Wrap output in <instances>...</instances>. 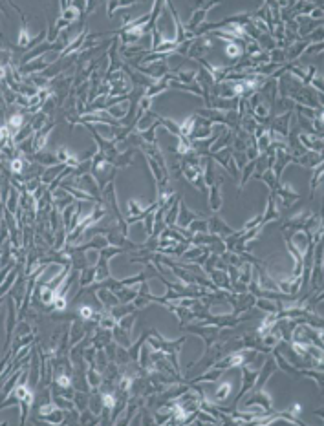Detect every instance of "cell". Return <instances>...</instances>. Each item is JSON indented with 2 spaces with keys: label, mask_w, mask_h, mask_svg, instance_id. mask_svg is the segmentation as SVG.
Returning <instances> with one entry per match:
<instances>
[{
  "label": "cell",
  "mask_w": 324,
  "mask_h": 426,
  "mask_svg": "<svg viewBox=\"0 0 324 426\" xmlns=\"http://www.w3.org/2000/svg\"><path fill=\"white\" fill-rule=\"evenodd\" d=\"M238 402H240V406H238L240 410H244V408H248V406H260L266 411H273V397L269 395L264 388L262 390L248 391Z\"/></svg>",
  "instance_id": "obj_1"
},
{
  "label": "cell",
  "mask_w": 324,
  "mask_h": 426,
  "mask_svg": "<svg viewBox=\"0 0 324 426\" xmlns=\"http://www.w3.org/2000/svg\"><path fill=\"white\" fill-rule=\"evenodd\" d=\"M218 2H214V0H211V2H198V10L193 11V15H191V19H189L187 24H183V28H185V33H187L191 39H196V30L200 28V26L205 22V17H207L209 10L211 8H214Z\"/></svg>",
  "instance_id": "obj_2"
},
{
  "label": "cell",
  "mask_w": 324,
  "mask_h": 426,
  "mask_svg": "<svg viewBox=\"0 0 324 426\" xmlns=\"http://www.w3.org/2000/svg\"><path fill=\"white\" fill-rule=\"evenodd\" d=\"M39 419H42L44 422H50V424H62L64 421V410L55 406V402H44L39 408Z\"/></svg>",
  "instance_id": "obj_3"
},
{
  "label": "cell",
  "mask_w": 324,
  "mask_h": 426,
  "mask_svg": "<svg viewBox=\"0 0 324 426\" xmlns=\"http://www.w3.org/2000/svg\"><path fill=\"white\" fill-rule=\"evenodd\" d=\"M136 71L150 77L152 80H159L167 75V73H171V68H169L167 60H157V62H152L148 66H137Z\"/></svg>",
  "instance_id": "obj_4"
},
{
  "label": "cell",
  "mask_w": 324,
  "mask_h": 426,
  "mask_svg": "<svg viewBox=\"0 0 324 426\" xmlns=\"http://www.w3.org/2000/svg\"><path fill=\"white\" fill-rule=\"evenodd\" d=\"M291 117H293V112H288V114H280V116L273 117L271 123H269V128L277 132L284 141L288 139L289 128H291Z\"/></svg>",
  "instance_id": "obj_5"
},
{
  "label": "cell",
  "mask_w": 324,
  "mask_h": 426,
  "mask_svg": "<svg viewBox=\"0 0 324 426\" xmlns=\"http://www.w3.org/2000/svg\"><path fill=\"white\" fill-rule=\"evenodd\" d=\"M240 370H242V388H240V391H238V395L236 399H234V406H236V402L242 399L248 391H251L255 388V382H257V375H259V371L257 370H251L249 366H240Z\"/></svg>",
  "instance_id": "obj_6"
},
{
  "label": "cell",
  "mask_w": 324,
  "mask_h": 426,
  "mask_svg": "<svg viewBox=\"0 0 324 426\" xmlns=\"http://www.w3.org/2000/svg\"><path fill=\"white\" fill-rule=\"evenodd\" d=\"M222 185H223V180L222 176H218V180L214 181L213 185H209V207H211V211L213 212H218L222 209Z\"/></svg>",
  "instance_id": "obj_7"
},
{
  "label": "cell",
  "mask_w": 324,
  "mask_h": 426,
  "mask_svg": "<svg viewBox=\"0 0 324 426\" xmlns=\"http://www.w3.org/2000/svg\"><path fill=\"white\" fill-rule=\"evenodd\" d=\"M297 139H299V143L306 148V150L322 154L324 143H322V137L320 136H315V134H302V132H299Z\"/></svg>",
  "instance_id": "obj_8"
},
{
  "label": "cell",
  "mask_w": 324,
  "mask_h": 426,
  "mask_svg": "<svg viewBox=\"0 0 324 426\" xmlns=\"http://www.w3.org/2000/svg\"><path fill=\"white\" fill-rule=\"evenodd\" d=\"M207 223H209V232L214 234V236H218V238H222V240L234 232V229H231V227H229L227 223H225V221L216 214H214L211 220H207Z\"/></svg>",
  "instance_id": "obj_9"
},
{
  "label": "cell",
  "mask_w": 324,
  "mask_h": 426,
  "mask_svg": "<svg viewBox=\"0 0 324 426\" xmlns=\"http://www.w3.org/2000/svg\"><path fill=\"white\" fill-rule=\"evenodd\" d=\"M87 336V327H85V320L79 318H73V322L70 324V329H68V340H70V346H75L79 342Z\"/></svg>",
  "instance_id": "obj_10"
},
{
  "label": "cell",
  "mask_w": 324,
  "mask_h": 426,
  "mask_svg": "<svg viewBox=\"0 0 324 426\" xmlns=\"http://www.w3.org/2000/svg\"><path fill=\"white\" fill-rule=\"evenodd\" d=\"M96 298H97V302H99V306H101L105 311H108L110 307L119 306V304H121V302H119V298L116 296V293H114L112 289H107V287L97 289L96 291Z\"/></svg>",
  "instance_id": "obj_11"
},
{
  "label": "cell",
  "mask_w": 324,
  "mask_h": 426,
  "mask_svg": "<svg viewBox=\"0 0 324 426\" xmlns=\"http://www.w3.org/2000/svg\"><path fill=\"white\" fill-rule=\"evenodd\" d=\"M112 342V331L110 329H103V327L97 326L96 329L92 331L90 335V344L96 350H103L105 346H108Z\"/></svg>",
  "instance_id": "obj_12"
},
{
  "label": "cell",
  "mask_w": 324,
  "mask_h": 426,
  "mask_svg": "<svg viewBox=\"0 0 324 426\" xmlns=\"http://www.w3.org/2000/svg\"><path fill=\"white\" fill-rule=\"evenodd\" d=\"M293 163H297V165L304 166V168H315V166L322 165V154H317V152L306 150L302 155L295 157Z\"/></svg>",
  "instance_id": "obj_13"
},
{
  "label": "cell",
  "mask_w": 324,
  "mask_h": 426,
  "mask_svg": "<svg viewBox=\"0 0 324 426\" xmlns=\"http://www.w3.org/2000/svg\"><path fill=\"white\" fill-rule=\"evenodd\" d=\"M196 218H200L198 212H193L189 211L187 205H185V201L180 200V211H178V220H176V227H182V229H187L189 223L194 221Z\"/></svg>",
  "instance_id": "obj_14"
},
{
  "label": "cell",
  "mask_w": 324,
  "mask_h": 426,
  "mask_svg": "<svg viewBox=\"0 0 324 426\" xmlns=\"http://www.w3.org/2000/svg\"><path fill=\"white\" fill-rule=\"evenodd\" d=\"M308 39H299L297 42H293L291 46H288L286 48V62H293V60L300 59V57L304 55V51H306V48H308Z\"/></svg>",
  "instance_id": "obj_15"
},
{
  "label": "cell",
  "mask_w": 324,
  "mask_h": 426,
  "mask_svg": "<svg viewBox=\"0 0 324 426\" xmlns=\"http://www.w3.org/2000/svg\"><path fill=\"white\" fill-rule=\"evenodd\" d=\"M51 132H53V123H48L44 128H41L39 132L33 134V150H35V154L44 150V146H46V143H48V137H50Z\"/></svg>",
  "instance_id": "obj_16"
},
{
  "label": "cell",
  "mask_w": 324,
  "mask_h": 426,
  "mask_svg": "<svg viewBox=\"0 0 324 426\" xmlns=\"http://www.w3.org/2000/svg\"><path fill=\"white\" fill-rule=\"evenodd\" d=\"M271 355H273V359H275V362H277V368H279V370H282L284 373H288L289 377H295V379H297V377H300L299 375V370H297V368H295L293 364H291V362L286 359V357L280 355L277 350L271 351Z\"/></svg>",
  "instance_id": "obj_17"
},
{
  "label": "cell",
  "mask_w": 324,
  "mask_h": 426,
  "mask_svg": "<svg viewBox=\"0 0 324 426\" xmlns=\"http://www.w3.org/2000/svg\"><path fill=\"white\" fill-rule=\"evenodd\" d=\"M231 393H233V384L229 381H223L220 382L216 388H214V395L211 401L214 402V404H220V402H225L231 397Z\"/></svg>",
  "instance_id": "obj_18"
},
{
  "label": "cell",
  "mask_w": 324,
  "mask_h": 426,
  "mask_svg": "<svg viewBox=\"0 0 324 426\" xmlns=\"http://www.w3.org/2000/svg\"><path fill=\"white\" fill-rule=\"evenodd\" d=\"M112 340L116 342L117 346H123V348H130L132 344V336H130V331L127 329H123L119 324H116L114 326V329H112Z\"/></svg>",
  "instance_id": "obj_19"
},
{
  "label": "cell",
  "mask_w": 324,
  "mask_h": 426,
  "mask_svg": "<svg viewBox=\"0 0 324 426\" xmlns=\"http://www.w3.org/2000/svg\"><path fill=\"white\" fill-rule=\"evenodd\" d=\"M279 218H280V211L277 209V203H275V196H273V192H271V194H269V198H268V209H266V212L262 214V227L268 225L269 221L279 220Z\"/></svg>",
  "instance_id": "obj_20"
},
{
  "label": "cell",
  "mask_w": 324,
  "mask_h": 426,
  "mask_svg": "<svg viewBox=\"0 0 324 426\" xmlns=\"http://www.w3.org/2000/svg\"><path fill=\"white\" fill-rule=\"evenodd\" d=\"M209 276H211V282H213V284L218 287V289L231 291V280H229L227 271H220V269H213V271L209 273Z\"/></svg>",
  "instance_id": "obj_21"
},
{
  "label": "cell",
  "mask_w": 324,
  "mask_h": 426,
  "mask_svg": "<svg viewBox=\"0 0 324 426\" xmlns=\"http://www.w3.org/2000/svg\"><path fill=\"white\" fill-rule=\"evenodd\" d=\"M66 168V165L64 163H59V165H53V166H48V168H46V171H42V174H41V181H42V185H50L51 181L53 180H57V178H59V174H61L62 171H64Z\"/></svg>",
  "instance_id": "obj_22"
},
{
  "label": "cell",
  "mask_w": 324,
  "mask_h": 426,
  "mask_svg": "<svg viewBox=\"0 0 324 426\" xmlns=\"http://www.w3.org/2000/svg\"><path fill=\"white\" fill-rule=\"evenodd\" d=\"M157 117H159V116H157V114H154L152 110L145 112V114H143V116L139 117V119H137L136 123H134V128H136L137 134H139V132H145V130L148 128V126L156 123Z\"/></svg>",
  "instance_id": "obj_23"
},
{
  "label": "cell",
  "mask_w": 324,
  "mask_h": 426,
  "mask_svg": "<svg viewBox=\"0 0 324 426\" xmlns=\"http://www.w3.org/2000/svg\"><path fill=\"white\" fill-rule=\"evenodd\" d=\"M35 157H33V161H37L41 166H44V168H48V166H53V165H59V157H57V154H53V152H37V154H33Z\"/></svg>",
  "instance_id": "obj_24"
},
{
  "label": "cell",
  "mask_w": 324,
  "mask_h": 426,
  "mask_svg": "<svg viewBox=\"0 0 324 426\" xmlns=\"http://www.w3.org/2000/svg\"><path fill=\"white\" fill-rule=\"evenodd\" d=\"M19 198H21V191H17L15 187H11L10 194H8V200L4 201V207H6V211L13 216L19 212Z\"/></svg>",
  "instance_id": "obj_25"
},
{
  "label": "cell",
  "mask_w": 324,
  "mask_h": 426,
  "mask_svg": "<svg viewBox=\"0 0 324 426\" xmlns=\"http://www.w3.org/2000/svg\"><path fill=\"white\" fill-rule=\"evenodd\" d=\"M21 13V11H19ZM22 17V26H21V30H19V35H17V44H19V48H22V50H28L31 44V35H30V30H28V24H26V19L24 15L21 13Z\"/></svg>",
  "instance_id": "obj_26"
},
{
  "label": "cell",
  "mask_w": 324,
  "mask_h": 426,
  "mask_svg": "<svg viewBox=\"0 0 324 426\" xmlns=\"http://www.w3.org/2000/svg\"><path fill=\"white\" fill-rule=\"evenodd\" d=\"M136 307H134V304H119V306H114V307H110V309H108V315L110 316H114V318H116L117 322L121 320L123 316H127V315H130V313H136Z\"/></svg>",
  "instance_id": "obj_27"
},
{
  "label": "cell",
  "mask_w": 324,
  "mask_h": 426,
  "mask_svg": "<svg viewBox=\"0 0 324 426\" xmlns=\"http://www.w3.org/2000/svg\"><path fill=\"white\" fill-rule=\"evenodd\" d=\"M96 284V266H88L79 271V287H90Z\"/></svg>",
  "instance_id": "obj_28"
},
{
  "label": "cell",
  "mask_w": 324,
  "mask_h": 426,
  "mask_svg": "<svg viewBox=\"0 0 324 426\" xmlns=\"http://www.w3.org/2000/svg\"><path fill=\"white\" fill-rule=\"evenodd\" d=\"M87 382H88V386H90V390H96V388L101 386V382H103V373L99 370H97L96 366H88L87 368Z\"/></svg>",
  "instance_id": "obj_29"
},
{
  "label": "cell",
  "mask_w": 324,
  "mask_h": 426,
  "mask_svg": "<svg viewBox=\"0 0 324 426\" xmlns=\"http://www.w3.org/2000/svg\"><path fill=\"white\" fill-rule=\"evenodd\" d=\"M88 397H90V391H83V390H75L73 391V397H71V401H73V408L77 411H83L88 408Z\"/></svg>",
  "instance_id": "obj_30"
},
{
  "label": "cell",
  "mask_w": 324,
  "mask_h": 426,
  "mask_svg": "<svg viewBox=\"0 0 324 426\" xmlns=\"http://www.w3.org/2000/svg\"><path fill=\"white\" fill-rule=\"evenodd\" d=\"M255 307L262 311L264 315H266V313H271V315H277V313H279V304L275 300H268V298H257Z\"/></svg>",
  "instance_id": "obj_31"
},
{
  "label": "cell",
  "mask_w": 324,
  "mask_h": 426,
  "mask_svg": "<svg viewBox=\"0 0 324 426\" xmlns=\"http://www.w3.org/2000/svg\"><path fill=\"white\" fill-rule=\"evenodd\" d=\"M194 125H196V114L185 117V119L180 123V137H185V139H189V137H191V134H193V130H194Z\"/></svg>",
  "instance_id": "obj_32"
},
{
  "label": "cell",
  "mask_w": 324,
  "mask_h": 426,
  "mask_svg": "<svg viewBox=\"0 0 324 426\" xmlns=\"http://www.w3.org/2000/svg\"><path fill=\"white\" fill-rule=\"evenodd\" d=\"M180 200H182V196L174 201L173 205L169 207L167 212L163 214V221H165V225L171 227V225H176V220H178V211H180Z\"/></svg>",
  "instance_id": "obj_33"
},
{
  "label": "cell",
  "mask_w": 324,
  "mask_h": 426,
  "mask_svg": "<svg viewBox=\"0 0 324 426\" xmlns=\"http://www.w3.org/2000/svg\"><path fill=\"white\" fill-rule=\"evenodd\" d=\"M251 278H253V264L242 262V266L238 267V280L244 282L248 286L249 282H251Z\"/></svg>",
  "instance_id": "obj_34"
},
{
  "label": "cell",
  "mask_w": 324,
  "mask_h": 426,
  "mask_svg": "<svg viewBox=\"0 0 324 426\" xmlns=\"http://www.w3.org/2000/svg\"><path fill=\"white\" fill-rule=\"evenodd\" d=\"M157 126H159V117H157L156 123L148 126V128H147L145 132H139V136H141V139L145 141V143H148V145H156V143H157V139H156Z\"/></svg>",
  "instance_id": "obj_35"
},
{
  "label": "cell",
  "mask_w": 324,
  "mask_h": 426,
  "mask_svg": "<svg viewBox=\"0 0 324 426\" xmlns=\"http://www.w3.org/2000/svg\"><path fill=\"white\" fill-rule=\"evenodd\" d=\"M322 176H324V166L319 165V166H315L313 168V176H311V191H309V198H313L315 191L320 187V181H322Z\"/></svg>",
  "instance_id": "obj_36"
},
{
  "label": "cell",
  "mask_w": 324,
  "mask_h": 426,
  "mask_svg": "<svg viewBox=\"0 0 324 426\" xmlns=\"http://www.w3.org/2000/svg\"><path fill=\"white\" fill-rule=\"evenodd\" d=\"M33 134H35V132H33L31 125L28 123V125L22 126L21 130H17V134L13 136V143H15V145H21L22 141H26V139H30V137H33Z\"/></svg>",
  "instance_id": "obj_37"
},
{
  "label": "cell",
  "mask_w": 324,
  "mask_h": 426,
  "mask_svg": "<svg viewBox=\"0 0 324 426\" xmlns=\"http://www.w3.org/2000/svg\"><path fill=\"white\" fill-rule=\"evenodd\" d=\"M187 229L193 232V234H198V232H209V223H207V220H203L202 216H200V218H196L194 221L189 223Z\"/></svg>",
  "instance_id": "obj_38"
},
{
  "label": "cell",
  "mask_w": 324,
  "mask_h": 426,
  "mask_svg": "<svg viewBox=\"0 0 324 426\" xmlns=\"http://www.w3.org/2000/svg\"><path fill=\"white\" fill-rule=\"evenodd\" d=\"M30 125H31V128H33V132H39L41 128H44V126L48 125V116L42 114V112H37L35 116L31 117Z\"/></svg>",
  "instance_id": "obj_39"
},
{
  "label": "cell",
  "mask_w": 324,
  "mask_h": 426,
  "mask_svg": "<svg viewBox=\"0 0 324 426\" xmlns=\"http://www.w3.org/2000/svg\"><path fill=\"white\" fill-rule=\"evenodd\" d=\"M259 180H260V181H266V183H268V187L271 189V192H273L275 189H277V185L280 183V181L277 180V178H275V174H273V171H271V168L264 171L262 174L259 176Z\"/></svg>",
  "instance_id": "obj_40"
},
{
  "label": "cell",
  "mask_w": 324,
  "mask_h": 426,
  "mask_svg": "<svg viewBox=\"0 0 324 426\" xmlns=\"http://www.w3.org/2000/svg\"><path fill=\"white\" fill-rule=\"evenodd\" d=\"M159 125L165 126V128H167V130L171 132L173 136L180 137V123H176V121H173V119H169V117H161V116H159Z\"/></svg>",
  "instance_id": "obj_41"
},
{
  "label": "cell",
  "mask_w": 324,
  "mask_h": 426,
  "mask_svg": "<svg viewBox=\"0 0 324 426\" xmlns=\"http://www.w3.org/2000/svg\"><path fill=\"white\" fill-rule=\"evenodd\" d=\"M269 55V62H273L277 66H282L286 62V50H279V48H275L268 53Z\"/></svg>",
  "instance_id": "obj_42"
},
{
  "label": "cell",
  "mask_w": 324,
  "mask_h": 426,
  "mask_svg": "<svg viewBox=\"0 0 324 426\" xmlns=\"http://www.w3.org/2000/svg\"><path fill=\"white\" fill-rule=\"evenodd\" d=\"M116 324H117V320L114 318V316L108 315V311L101 316V320L97 322V326H99V327H103V329H110V331L114 329V326H116Z\"/></svg>",
  "instance_id": "obj_43"
},
{
  "label": "cell",
  "mask_w": 324,
  "mask_h": 426,
  "mask_svg": "<svg viewBox=\"0 0 324 426\" xmlns=\"http://www.w3.org/2000/svg\"><path fill=\"white\" fill-rule=\"evenodd\" d=\"M233 161H234V165L238 166V171H242L244 166L248 165V155H246V152H234L233 150Z\"/></svg>",
  "instance_id": "obj_44"
},
{
  "label": "cell",
  "mask_w": 324,
  "mask_h": 426,
  "mask_svg": "<svg viewBox=\"0 0 324 426\" xmlns=\"http://www.w3.org/2000/svg\"><path fill=\"white\" fill-rule=\"evenodd\" d=\"M41 185H42L41 178H31V180H28V181L24 183V191H26V192H30V194H33V192H35Z\"/></svg>",
  "instance_id": "obj_45"
},
{
  "label": "cell",
  "mask_w": 324,
  "mask_h": 426,
  "mask_svg": "<svg viewBox=\"0 0 324 426\" xmlns=\"http://www.w3.org/2000/svg\"><path fill=\"white\" fill-rule=\"evenodd\" d=\"M134 322H136V313H130V315L123 316V318H121L119 322H117V324H119V326H121L123 329L130 331L132 326H134Z\"/></svg>",
  "instance_id": "obj_46"
},
{
  "label": "cell",
  "mask_w": 324,
  "mask_h": 426,
  "mask_svg": "<svg viewBox=\"0 0 324 426\" xmlns=\"http://www.w3.org/2000/svg\"><path fill=\"white\" fill-rule=\"evenodd\" d=\"M94 307L88 306V304H85V306L79 307V311H77V315H79V318H83V320H90L92 315H94Z\"/></svg>",
  "instance_id": "obj_47"
},
{
  "label": "cell",
  "mask_w": 324,
  "mask_h": 426,
  "mask_svg": "<svg viewBox=\"0 0 324 426\" xmlns=\"http://www.w3.org/2000/svg\"><path fill=\"white\" fill-rule=\"evenodd\" d=\"M71 155H73V154H71V152L68 150L66 146H61V148L57 150V157H59V163H64V165H66V161L70 159Z\"/></svg>",
  "instance_id": "obj_48"
},
{
  "label": "cell",
  "mask_w": 324,
  "mask_h": 426,
  "mask_svg": "<svg viewBox=\"0 0 324 426\" xmlns=\"http://www.w3.org/2000/svg\"><path fill=\"white\" fill-rule=\"evenodd\" d=\"M262 225V214H257L253 220L246 221V225H244V231H249V229H255V227Z\"/></svg>",
  "instance_id": "obj_49"
},
{
  "label": "cell",
  "mask_w": 324,
  "mask_h": 426,
  "mask_svg": "<svg viewBox=\"0 0 324 426\" xmlns=\"http://www.w3.org/2000/svg\"><path fill=\"white\" fill-rule=\"evenodd\" d=\"M324 48L322 42H319V44H308V48H306V51H304V55H317V53H320Z\"/></svg>",
  "instance_id": "obj_50"
},
{
  "label": "cell",
  "mask_w": 324,
  "mask_h": 426,
  "mask_svg": "<svg viewBox=\"0 0 324 426\" xmlns=\"http://www.w3.org/2000/svg\"><path fill=\"white\" fill-rule=\"evenodd\" d=\"M150 105H152V99H150V97H145V96H143L141 99L137 101V108H139V110H143V112H148V110H150Z\"/></svg>",
  "instance_id": "obj_51"
},
{
  "label": "cell",
  "mask_w": 324,
  "mask_h": 426,
  "mask_svg": "<svg viewBox=\"0 0 324 426\" xmlns=\"http://www.w3.org/2000/svg\"><path fill=\"white\" fill-rule=\"evenodd\" d=\"M322 17H324V10H322V6H317V8H315L313 11H311V13H309V19L311 20H322Z\"/></svg>",
  "instance_id": "obj_52"
},
{
  "label": "cell",
  "mask_w": 324,
  "mask_h": 426,
  "mask_svg": "<svg viewBox=\"0 0 324 426\" xmlns=\"http://www.w3.org/2000/svg\"><path fill=\"white\" fill-rule=\"evenodd\" d=\"M289 413L295 417H300V411H302V406H300L299 402H293V406H289Z\"/></svg>",
  "instance_id": "obj_53"
},
{
  "label": "cell",
  "mask_w": 324,
  "mask_h": 426,
  "mask_svg": "<svg viewBox=\"0 0 324 426\" xmlns=\"http://www.w3.org/2000/svg\"><path fill=\"white\" fill-rule=\"evenodd\" d=\"M315 415H317V417H322V415H324L322 410H317V411H315Z\"/></svg>",
  "instance_id": "obj_54"
}]
</instances>
